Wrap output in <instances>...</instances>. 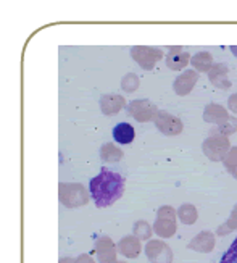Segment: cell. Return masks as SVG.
<instances>
[{"label":"cell","mask_w":237,"mask_h":263,"mask_svg":"<svg viewBox=\"0 0 237 263\" xmlns=\"http://www.w3.org/2000/svg\"><path fill=\"white\" fill-rule=\"evenodd\" d=\"M90 197L98 209L110 207L124 194V178L108 168H102L100 173L89 182Z\"/></svg>","instance_id":"6da1fadb"},{"label":"cell","mask_w":237,"mask_h":263,"mask_svg":"<svg viewBox=\"0 0 237 263\" xmlns=\"http://www.w3.org/2000/svg\"><path fill=\"white\" fill-rule=\"evenodd\" d=\"M111 134H113V139L123 145L131 144L135 137V131L129 123H118L116 126L113 128Z\"/></svg>","instance_id":"7a4b0ae2"},{"label":"cell","mask_w":237,"mask_h":263,"mask_svg":"<svg viewBox=\"0 0 237 263\" xmlns=\"http://www.w3.org/2000/svg\"><path fill=\"white\" fill-rule=\"evenodd\" d=\"M220 263H237V237L234 239L231 247L226 250V254L223 255Z\"/></svg>","instance_id":"3957f363"},{"label":"cell","mask_w":237,"mask_h":263,"mask_svg":"<svg viewBox=\"0 0 237 263\" xmlns=\"http://www.w3.org/2000/svg\"><path fill=\"white\" fill-rule=\"evenodd\" d=\"M229 50L234 53V57H235V59H237V45H231V47H229Z\"/></svg>","instance_id":"277c9868"}]
</instances>
